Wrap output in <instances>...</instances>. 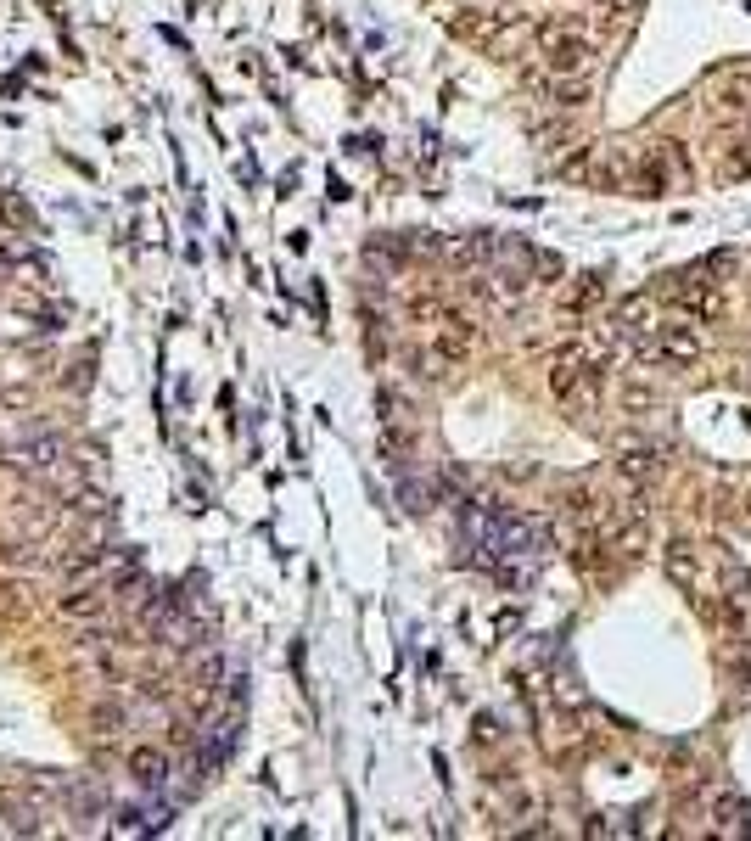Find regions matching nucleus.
<instances>
[{
    "label": "nucleus",
    "mask_w": 751,
    "mask_h": 841,
    "mask_svg": "<svg viewBox=\"0 0 751 841\" xmlns=\"http://www.w3.org/2000/svg\"><path fill=\"white\" fill-rule=\"evenodd\" d=\"M639 354L656 359V365H695V359H701V331L695 326H656Z\"/></svg>",
    "instance_id": "f257e3e1"
},
{
    "label": "nucleus",
    "mask_w": 751,
    "mask_h": 841,
    "mask_svg": "<svg viewBox=\"0 0 751 841\" xmlns=\"http://www.w3.org/2000/svg\"><path fill=\"white\" fill-rule=\"evenodd\" d=\"M667 298L679 303L684 314H695V320H718L723 314V292H718V281H707V275H679V281H667Z\"/></svg>",
    "instance_id": "f03ea898"
},
{
    "label": "nucleus",
    "mask_w": 751,
    "mask_h": 841,
    "mask_svg": "<svg viewBox=\"0 0 751 841\" xmlns=\"http://www.w3.org/2000/svg\"><path fill=\"white\" fill-rule=\"evenodd\" d=\"M544 57H550L555 73H583V62L595 57L583 34H567V29H544Z\"/></svg>",
    "instance_id": "7ed1b4c3"
},
{
    "label": "nucleus",
    "mask_w": 751,
    "mask_h": 841,
    "mask_svg": "<svg viewBox=\"0 0 751 841\" xmlns=\"http://www.w3.org/2000/svg\"><path fill=\"white\" fill-rule=\"evenodd\" d=\"M712 830H718V836H746L751 830V802L735 797V791H718V797H712Z\"/></svg>",
    "instance_id": "20e7f679"
},
{
    "label": "nucleus",
    "mask_w": 751,
    "mask_h": 841,
    "mask_svg": "<svg viewBox=\"0 0 751 841\" xmlns=\"http://www.w3.org/2000/svg\"><path fill=\"white\" fill-rule=\"evenodd\" d=\"M617 471H623L634 488H651L656 477H662V455H656V449H628V455L617 460Z\"/></svg>",
    "instance_id": "39448f33"
},
{
    "label": "nucleus",
    "mask_w": 751,
    "mask_h": 841,
    "mask_svg": "<svg viewBox=\"0 0 751 841\" xmlns=\"http://www.w3.org/2000/svg\"><path fill=\"white\" fill-rule=\"evenodd\" d=\"M662 567H667V578H673V584H684V589L695 584V550H690L684 539H673V544H667Z\"/></svg>",
    "instance_id": "423d86ee"
},
{
    "label": "nucleus",
    "mask_w": 751,
    "mask_h": 841,
    "mask_svg": "<svg viewBox=\"0 0 751 841\" xmlns=\"http://www.w3.org/2000/svg\"><path fill=\"white\" fill-rule=\"evenodd\" d=\"M723 180H729V186H735V180H746V174H751V152H746V146H735V152H729V157H723Z\"/></svg>",
    "instance_id": "0eeeda50"
},
{
    "label": "nucleus",
    "mask_w": 751,
    "mask_h": 841,
    "mask_svg": "<svg viewBox=\"0 0 751 841\" xmlns=\"http://www.w3.org/2000/svg\"><path fill=\"white\" fill-rule=\"evenodd\" d=\"M623 404H628V410H656V393H651V387H639V382H628L623 387Z\"/></svg>",
    "instance_id": "6e6552de"
},
{
    "label": "nucleus",
    "mask_w": 751,
    "mask_h": 841,
    "mask_svg": "<svg viewBox=\"0 0 751 841\" xmlns=\"http://www.w3.org/2000/svg\"><path fill=\"white\" fill-rule=\"evenodd\" d=\"M729 600H751V572L729 567Z\"/></svg>",
    "instance_id": "1a4fd4ad"
},
{
    "label": "nucleus",
    "mask_w": 751,
    "mask_h": 841,
    "mask_svg": "<svg viewBox=\"0 0 751 841\" xmlns=\"http://www.w3.org/2000/svg\"><path fill=\"white\" fill-rule=\"evenodd\" d=\"M723 107H735V113H740V107H751V85H746V90L729 85V90H723Z\"/></svg>",
    "instance_id": "9d476101"
},
{
    "label": "nucleus",
    "mask_w": 751,
    "mask_h": 841,
    "mask_svg": "<svg viewBox=\"0 0 751 841\" xmlns=\"http://www.w3.org/2000/svg\"><path fill=\"white\" fill-rule=\"evenodd\" d=\"M746 522H751V494H746Z\"/></svg>",
    "instance_id": "9b49d317"
}]
</instances>
